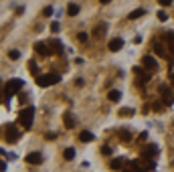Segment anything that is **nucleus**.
Masks as SVG:
<instances>
[{
  "label": "nucleus",
  "instance_id": "f257e3e1",
  "mask_svg": "<svg viewBox=\"0 0 174 172\" xmlns=\"http://www.w3.org/2000/svg\"><path fill=\"white\" fill-rule=\"evenodd\" d=\"M22 89V81L20 79H10L6 85H4V105H8V101H10V97L14 95V93H22L20 91Z\"/></svg>",
  "mask_w": 174,
  "mask_h": 172
},
{
  "label": "nucleus",
  "instance_id": "f03ea898",
  "mask_svg": "<svg viewBox=\"0 0 174 172\" xmlns=\"http://www.w3.org/2000/svg\"><path fill=\"white\" fill-rule=\"evenodd\" d=\"M32 119H35V107L27 105L22 111H20L18 122H20V126H22L24 130H31V128H32Z\"/></svg>",
  "mask_w": 174,
  "mask_h": 172
},
{
  "label": "nucleus",
  "instance_id": "7ed1b4c3",
  "mask_svg": "<svg viewBox=\"0 0 174 172\" xmlns=\"http://www.w3.org/2000/svg\"><path fill=\"white\" fill-rule=\"evenodd\" d=\"M61 81V75H57V73H47V75H39L35 79V83L39 85V87H51V85L59 83Z\"/></svg>",
  "mask_w": 174,
  "mask_h": 172
},
{
  "label": "nucleus",
  "instance_id": "20e7f679",
  "mask_svg": "<svg viewBox=\"0 0 174 172\" xmlns=\"http://www.w3.org/2000/svg\"><path fill=\"white\" fill-rule=\"evenodd\" d=\"M18 138H20L18 128H16L14 124H6V128H4V140H6L8 144H14V142H18Z\"/></svg>",
  "mask_w": 174,
  "mask_h": 172
},
{
  "label": "nucleus",
  "instance_id": "39448f33",
  "mask_svg": "<svg viewBox=\"0 0 174 172\" xmlns=\"http://www.w3.org/2000/svg\"><path fill=\"white\" fill-rule=\"evenodd\" d=\"M134 73H136V77H138V83L140 85H146L148 81H150V71H144V67L136 65L134 67Z\"/></svg>",
  "mask_w": 174,
  "mask_h": 172
},
{
  "label": "nucleus",
  "instance_id": "423d86ee",
  "mask_svg": "<svg viewBox=\"0 0 174 172\" xmlns=\"http://www.w3.org/2000/svg\"><path fill=\"white\" fill-rule=\"evenodd\" d=\"M158 154V146H154V144H150V146H146V148H142V152H140V158H146V160H152V158Z\"/></svg>",
  "mask_w": 174,
  "mask_h": 172
},
{
  "label": "nucleus",
  "instance_id": "0eeeda50",
  "mask_svg": "<svg viewBox=\"0 0 174 172\" xmlns=\"http://www.w3.org/2000/svg\"><path fill=\"white\" fill-rule=\"evenodd\" d=\"M142 65H144V69H148L150 73L158 69V63H156V59L152 57V55H144V57H142Z\"/></svg>",
  "mask_w": 174,
  "mask_h": 172
},
{
  "label": "nucleus",
  "instance_id": "6e6552de",
  "mask_svg": "<svg viewBox=\"0 0 174 172\" xmlns=\"http://www.w3.org/2000/svg\"><path fill=\"white\" fill-rule=\"evenodd\" d=\"M24 160H27L28 164H32V166L43 164V154H41V152H31V154H27V156H24Z\"/></svg>",
  "mask_w": 174,
  "mask_h": 172
},
{
  "label": "nucleus",
  "instance_id": "1a4fd4ad",
  "mask_svg": "<svg viewBox=\"0 0 174 172\" xmlns=\"http://www.w3.org/2000/svg\"><path fill=\"white\" fill-rule=\"evenodd\" d=\"M35 51H37V53H41L43 57H49V55H53V51H51L49 43H35Z\"/></svg>",
  "mask_w": 174,
  "mask_h": 172
},
{
  "label": "nucleus",
  "instance_id": "9d476101",
  "mask_svg": "<svg viewBox=\"0 0 174 172\" xmlns=\"http://www.w3.org/2000/svg\"><path fill=\"white\" fill-rule=\"evenodd\" d=\"M160 91H162V95H164V105H172V101H174V95H172V91L168 89V85H160Z\"/></svg>",
  "mask_w": 174,
  "mask_h": 172
},
{
  "label": "nucleus",
  "instance_id": "9b49d317",
  "mask_svg": "<svg viewBox=\"0 0 174 172\" xmlns=\"http://www.w3.org/2000/svg\"><path fill=\"white\" fill-rule=\"evenodd\" d=\"M152 47H154V53L158 55V57H168V53H166V49H164V45H162V43L152 41Z\"/></svg>",
  "mask_w": 174,
  "mask_h": 172
},
{
  "label": "nucleus",
  "instance_id": "f8f14e48",
  "mask_svg": "<svg viewBox=\"0 0 174 172\" xmlns=\"http://www.w3.org/2000/svg\"><path fill=\"white\" fill-rule=\"evenodd\" d=\"M122 47H124V41H122V38H112V41H109V51H112V53L122 51Z\"/></svg>",
  "mask_w": 174,
  "mask_h": 172
},
{
  "label": "nucleus",
  "instance_id": "ddd939ff",
  "mask_svg": "<svg viewBox=\"0 0 174 172\" xmlns=\"http://www.w3.org/2000/svg\"><path fill=\"white\" fill-rule=\"evenodd\" d=\"M128 164V162L124 160V158H113L112 162H109V166H112V170H122L124 166Z\"/></svg>",
  "mask_w": 174,
  "mask_h": 172
},
{
  "label": "nucleus",
  "instance_id": "4468645a",
  "mask_svg": "<svg viewBox=\"0 0 174 172\" xmlns=\"http://www.w3.org/2000/svg\"><path fill=\"white\" fill-rule=\"evenodd\" d=\"M107 99L112 101V103H117L122 99V91H117V89H112V91L107 93Z\"/></svg>",
  "mask_w": 174,
  "mask_h": 172
},
{
  "label": "nucleus",
  "instance_id": "2eb2a0df",
  "mask_svg": "<svg viewBox=\"0 0 174 172\" xmlns=\"http://www.w3.org/2000/svg\"><path fill=\"white\" fill-rule=\"evenodd\" d=\"M49 47H51V51L57 53V55L63 53V47H61V43H59V41H49Z\"/></svg>",
  "mask_w": 174,
  "mask_h": 172
},
{
  "label": "nucleus",
  "instance_id": "dca6fc26",
  "mask_svg": "<svg viewBox=\"0 0 174 172\" xmlns=\"http://www.w3.org/2000/svg\"><path fill=\"white\" fill-rule=\"evenodd\" d=\"M105 31H107V27H105V24H97V27H95V31H93V37H95V38H101Z\"/></svg>",
  "mask_w": 174,
  "mask_h": 172
},
{
  "label": "nucleus",
  "instance_id": "f3484780",
  "mask_svg": "<svg viewBox=\"0 0 174 172\" xmlns=\"http://www.w3.org/2000/svg\"><path fill=\"white\" fill-rule=\"evenodd\" d=\"M67 14L69 16H77L79 14V4H69V6H67Z\"/></svg>",
  "mask_w": 174,
  "mask_h": 172
},
{
  "label": "nucleus",
  "instance_id": "a211bd4d",
  "mask_svg": "<svg viewBox=\"0 0 174 172\" xmlns=\"http://www.w3.org/2000/svg\"><path fill=\"white\" fill-rule=\"evenodd\" d=\"M144 12H146V10H144V8H138V10L130 12V14H128V18H130V20H136V18H140V16H142Z\"/></svg>",
  "mask_w": 174,
  "mask_h": 172
},
{
  "label": "nucleus",
  "instance_id": "6ab92c4d",
  "mask_svg": "<svg viewBox=\"0 0 174 172\" xmlns=\"http://www.w3.org/2000/svg\"><path fill=\"white\" fill-rule=\"evenodd\" d=\"M91 140H93L91 132H81V134H79V142H91Z\"/></svg>",
  "mask_w": 174,
  "mask_h": 172
},
{
  "label": "nucleus",
  "instance_id": "aec40b11",
  "mask_svg": "<svg viewBox=\"0 0 174 172\" xmlns=\"http://www.w3.org/2000/svg\"><path fill=\"white\" fill-rule=\"evenodd\" d=\"M63 122H65V126H67V128H73V126H75V122H73V118H71L69 111H67V114L63 115Z\"/></svg>",
  "mask_w": 174,
  "mask_h": 172
},
{
  "label": "nucleus",
  "instance_id": "412c9836",
  "mask_svg": "<svg viewBox=\"0 0 174 172\" xmlns=\"http://www.w3.org/2000/svg\"><path fill=\"white\" fill-rule=\"evenodd\" d=\"M120 140L128 144V142H132V134H130L128 130H122V132H120Z\"/></svg>",
  "mask_w": 174,
  "mask_h": 172
},
{
  "label": "nucleus",
  "instance_id": "4be33fe9",
  "mask_svg": "<svg viewBox=\"0 0 174 172\" xmlns=\"http://www.w3.org/2000/svg\"><path fill=\"white\" fill-rule=\"evenodd\" d=\"M134 115V109L132 107H124V109H120V118H132Z\"/></svg>",
  "mask_w": 174,
  "mask_h": 172
},
{
  "label": "nucleus",
  "instance_id": "5701e85b",
  "mask_svg": "<svg viewBox=\"0 0 174 172\" xmlns=\"http://www.w3.org/2000/svg\"><path fill=\"white\" fill-rule=\"evenodd\" d=\"M168 49H170V55H174V31L168 33Z\"/></svg>",
  "mask_w": 174,
  "mask_h": 172
},
{
  "label": "nucleus",
  "instance_id": "b1692460",
  "mask_svg": "<svg viewBox=\"0 0 174 172\" xmlns=\"http://www.w3.org/2000/svg\"><path fill=\"white\" fill-rule=\"evenodd\" d=\"M63 156H65V160H73V158H75V150L73 148H67L65 152H63Z\"/></svg>",
  "mask_w": 174,
  "mask_h": 172
},
{
  "label": "nucleus",
  "instance_id": "393cba45",
  "mask_svg": "<svg viewBox=\"0 0 174 172\" xmlns=\"http://www.w3.org/2000/svg\"><path fill=\"white\" fill-rule=\"evenodd\" d=\"M164 107H166V105H164V103H160V101L152 103V109H154V111H158V114H160V111H164Z\"/></svg>",
  "mask_w": 174,
  "mask_h": 172
},
{
  "label": "nucleus",
  "instance_id": "a878e982",
  "mask_svg": "<svg viewBox=\"0 0 174 172\" xmlns=\"http://www.w3.org/2000/svg\"><path fill=\"white\" fill-rule=\"evenodd\" d=\"M120 172H136V166H134V162H128V164L124 166Z\"/></svg>",
  "mask_w": 174,
  "mask_h": 172
},
{
  "label": "nucleus",
  "instance_id": "bb28decb",
  "mask_svg": "<svg viewBox=\"0 0 174 172\" xmlns=\"http://www.w3.org/2000/svg\"><path fill=\"white\" fill-rule=\"evenodd\" d=\"M77 38H79V41H81V43H85L89 37H87V33H79V34H77Z\"/></svg>",
  "mask_w": 174,
  "mask_h": 172
},
{
  "label": "nucleus",
  "instance_id": "cd10ccee",
  "mask_svg": "<svg viewBox=\"0 0 174 172\" xmlns=\"http://www.w3.org/2000/svg\"><path fill=\"white\" fill-rule=\"evenodd\" d=\"M8 57H10V59H18L20 53H18V51H10V53H8Z\"/></svg>",
  "mask_w": 174,
  "mask_h": 172
},
{
  "label": "nucleus",
  "instance_id": "c85d7f7f",
  "mask_svg": "<svg viewBox=\"0 0 174 172\" xmlns=\"http://www.w3.org/2000/svg\"><path fill=\"white\" fill-rule=\"evenodd\" d=\"M158 20H162V23H164V20H168V14H166V12H158Z\"/></svg>",
  "mask_w": 174,
  "mask_h": 172
},
{
  "label": "nucleus",
  "instance_id": "c756f323",
  "mask_svg": "<svg viewBox=\"0 0 174 172\" xmlns=\"http://www.w3.org/2000/svg\"><path fill=\"white\" fill-rule=\"evenodd\" d=\"M43 14H45V16H51V14H53V8H51V6H47L45 10H43Z\"/></svg>",
  "mask_w": 174,
  "mask_h": 172
},
{
  "label": "nucleus",
  "instance_id": "7c9ffc66",
  "mask_svg": "<svg viewBox=\"0 0 174 172\" xmlns=\"http://www.w3.org/2000/svg\"><path fill=\"white\" fill-rule=\"evenodd\" d=\"M45 138H47V140H55V138H57V134H53V132H47Z\"/></svg>",
  "mask_w": 174,
  "mask_h": 172
},
{
  "label": "nucleus",
  "instance_id": "2f4dec72",
  "mask_svg": "<svg viewBox=\"0 0 174 172\" xmlns=\"http://www.w3.org/2000/svg\"><path fill=\"white\" fill-rule=\"evenodd\" d=\"M28 69H31V71L37 75V65H35V61H31V63H28Z\"/></svg>",
  "mask_w": 174,
  "mask_h": 172
},
{
  "label": "nucleus",
  "instance_id": "473e14b6",
  "mask_svg": "<svg viewBox=\"0 0 174 172\" xmlns=\"http://www.w3.org/2000/svg\"><path fill=\"white\" fill-rule=\"evenodd\" d=\"M51 31H53V33H59V23H53V24H51Z\"/></svg>",
  "mask_w": 174,
  "mask_h": 172
},
{
  "label": "nucleus",
  "instance_id": "72a5a7b5",
  "mask_svg": "<svg viewBox=\"0 0 174 172\" xmlns=\"http://www.w3.org/2000/svg\"><path fill=\"white\" fill-rule=\"evenodd\" d=\"M172 0H160V6H170Z\"/></svg>",
  "mask_w": 174,
  "mask_h": 172
},
{
  "label": "nucleus",
  "instance_id": "f704fd0d",
  "mask_svg": "<svg viewBox=\"0 0 174 172\" xmlns=\"http://www.w3.org/2000/svg\"><path fill=\"white\" fill-rule=\"evenodd\" d=\"M27 99H28V97H27V93H20V101H22V103H27Z\"/></svg>",
  "mask_w": 174,
  "mask_h": 172
},
{
  "label": "nucleus",
  "instance_id": "c9c22d12",
  "mask_svg": "<svg viewBox=\"0 0 174 172\" xmlns=\"http://www.w3.org/2000/svg\"><path fill=\"white\" fill-rule=\"evenodd\" d=\"M103 154H112V148H109V146H103Z\"/></svg>",
  "mask_w": 174,
  "mask_h": 172
},
{
  "label": "nucleus",
  "instance_id": "e433bc0d",
  "mask_svg": "<svg viewBox=\"0 0 174 172\" xmlns=\"http://www.w3.org/2000/svg\"><path fill=\"white\" fill-rule=\"evenodd\" d=\"M170 77H172V81H174V73H172V75H170Z\"/></svg>",
  "mask_w": 174,
  "mask_h": 172
}]
</instances>
